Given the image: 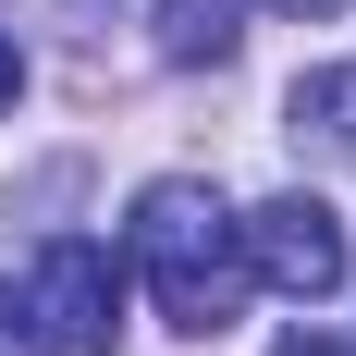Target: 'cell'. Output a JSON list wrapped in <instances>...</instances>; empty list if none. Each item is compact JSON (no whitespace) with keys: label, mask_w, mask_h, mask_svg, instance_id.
<instances>
[{"label":"cell","mask_w":356,"mask_h":356,"mask_svg":"<svg viewBox=\"0 0 356 356\" xmlns=\"http://www.w3.org/2000/svg\"><path fill=\"white\" fill-rule=\"evenodd\" d=\"M123 258L147 270L160 320H172V332H197V344H209V332L246 307V246H234V209H221L209 184H184V172H160V184L136 197Z\"/></svg>","instance_id":"cell-1"},{"label":"cell","mask_w":356,"mask_h":356,"mask_svg":"<svg viewBox=\"0 0 356 356\" xmlns=\"http://www.w3.org/2000/svg\"><path fill=\"white\" fill-rule=\"evenodd\" d=\"M25 344L37 356H111V344H123V258H111L99 234H62V246L37 258Z\"/></svg>","instance_id":"cell-2"},{"label":"cell","mask_w":356,"mask_h":356,"mask_svg":"<svg viewBox=\"0 0 356 356\" xmlns=\"http://www.w3.org/2000/svg\"><path fill=\"white\" fill-rule=\"evenodd\" d=\"M234 246H246V283L295 295V307H320V295H344V221L320 209V197H258L246 221H234Z\"/></svg>","instance_id":"cell-3"},{"label":"cell","mask_w":356,"mask_h":356,"mask_svg":"<svg viewBox=\"0 0 356 356\" xmlns=\"http://www.w3.org/2000/svg\"><path fill=\"white\" fill-rule=\"evenodd\" d=\"M283 136H295V147H332V160H356V62L295 74V99H283Z\"/></svg>","instance_id":"cell-4"},{"label":"cell","mask_w":356,"mask_h":356,"mask_svg":"<svg viewBox=\"0 0 356 356\" xmlns=\"http://www.w3.org/2000/svg\"><path fill=\"white\" fill-rule=\"evenodd\" d=\"M160 13V62H234L246 37V0H147Z\"/></svg>","instance_id":"cell-5"},{"label":"cell","mask_w":356,"mask_h":356,"mask_svg":"<svg viewBox=\"0 0 356 356\" xmlns=\"http://www.w3.org/2000/svg\"><path fill=\"white\" fill-rule=\"evenodd\" d=\"M270 356H356V344H332V332H283Z\"/></svg>","instance_id":"cell-6"},{"label":"cell","mask_w":356,"mask_h":356,"mask_svg":"<svg viewBox=\"0 0 356 356\" xmlns=\"http://www.w3.org/2000/svg\"><path fill=\"white\" fill-rule=\"evenodd\" d=\"M0 356H37V344H25V307H13V295H0Z\"/></svg>","instance_id":"cell-7"},{"label":"cell","mask_w":356,"mask_h":356,"mask_svg":"<svg viewBox=\"0 0 356 356\" xmlns=\"http://www.w3.org/2000/svg\"><path fill=\"white\" fill-rule=\"evenodd\" d=\"M13 86H25V49H13V37H0V111H13Z\"/></svg>","instance_id":"cell-8"},{"label":"cell","mask_w":356,"mask_h":356,"mask_svg":"<svg viewBox=\"0 0 356 356\" xmlns=\"http://www.w3.org/2000/svg\"><path fill=\"white\" fill-rule=\"evenodd\" d=\"M283 13H295V0H283Z\"/></svg>","instance_id":"cell-9"}]
</instances>
